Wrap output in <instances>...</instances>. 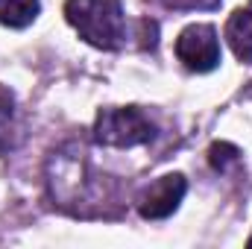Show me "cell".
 Masks as SVG:
<instances>
[{"instance_id":"6da1fadb","label":"cell","mask_w":252,"mask_h":249,"mask_svg":"<svg viewBox=\"0 0 252 249\" xmlns=\"http://www.w3.org/2000/svg\"><path fill=\"white\" fill-rule=\"evenodd\" d=\"M64 15L88 44L100 50L124 47L126 15L121 0H67Z\"/></svg>"},{"instance_id":"5b68a950","label":"cell","mask_w":252,"mask_h":249,"mask_svg":"<svg viewBox=\"0 0 252 249\" xmlns=\"http://www.w3.org/2000/svg\"><path fill=\"white\" fill-rule=\"evenodd\" d=\"M226 38L241 62L252 64V9H241L226 24Z\"/></svg>"},{"instance_id":"8992f818","label":"cell","mask_w":252,"mask_h":249,"mask_svg":"<svg viewBox=\"0 0 252 249\" xmlns=\"http://www.w3.org/2000/svg\"><path fill=\"white\" fill-rule=\"evenodd\" d=\"M21 141V121L15 109V97L9 88L0 85V156L12 153Z\"/></svg>"},{"instance_id":"3957f363","label":"cell","mask_w":252,"mask_h":249,"mask_svg":"<svg viewBox=\"0 0 252 249\" xmlns=\"http://www.w3.org/2000/svg\"><path fill=\"white\" fill-rule=\"evenodd\" d=\"M176 56L185 67L205 73L214 70L220 64V41H217V30L211 24H193L188 27L179 38H176Z\"/></svg>"},{"instance_id":"7a4b0ae2","label":"cell","mask_w":252,"mask_h":249,"mask_svg":"<svg viewBox=\"0 0 252 249\" xmlns=\"http://www.w3.org/2000/svg\"><path fill=\"white\" fill-rule=\"evenodd\" d=\"M153 135H156V126L141 109H103L94 126V138L106 147L147 144Z\"/></svg>"},{"instance_id":"ba28073f","label":"cell","mask_w":252,"mask_h":249,"mask_svg":"<svg viewBox=\"0 0 252 249\" xmlns=\"http://www.w3.org/2000/svg\"><path fill=\"white\" fill-rule=\"evenodd\" d=\"M232 161H238V150L235 147H229V144H214L211 147V164L223 173Z\"/></svg>"},{"instance_id":"9c48e42d","label":"cell","mask_w":252,"mask_h":249,"mask_svg":"<svg viewBox=\"0 0 252 249\" xmlns=\"http://www.w3.org/2000/svg\"><path fill=\"white\" fill-rule=\"evenodd\" d=\"M167 9H214L220 0H161Z\"/></svg>"},{"instance_id":"277c9868","label":"cell","mask_w":252,"mask_h":249,"mask_svg":"<svg viewBox=\"0 0 252 249\" xmlns=\"http://www.w3.org/2000/svg\"><path fill=\"white\" fill-rule=\"evenodd\" d=\"M185 190H188V185H185V179H182L179 173L161 176L158 182H153V185L144 190V196H141V202H138L141 217H147V220H161V217L173 214L176 205L182 202Z\"/></svg>"},{"instance_id":"52a82bcc","label":"cell","mask_w":252,"mask_h":249,"mask_svg":"<svg viewBox=\"0 0 252 249\" xmlns=\"http://www.w3.org/2000/svg\"><path fill=\"white\" fill-rule=\"evenodd\" d=\"M41 3L38 0H0V24L6 27H27L35 21Z\"/></svg>"}]
</instances>
